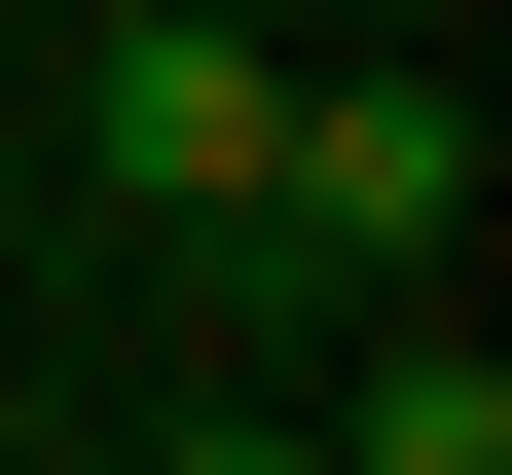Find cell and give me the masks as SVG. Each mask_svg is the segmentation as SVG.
Instances as JSON below:
<instances>
[{
    "instance_id": "7a4b0ae2",
    "label": "cell",
    "mask_w": 512,
    "mask_h": 475,
    "mask_svg": "<svg viewBox=\"0 0 512 475\" xmlns=\"http://www.w3.org/2000/svg\"><path fill=\"white\" fill-rule=\"evenodd\" d=\"M256 110H293V74H256L220 0H110V37H74V147L147 183V220H256Z\"/></svg>"
},
{
    "instance_id": "3957f363",
    "label": "cell",
    "mask_w": 512,
    "mask_h": 475,
    "mask_svg": "<svg viewBox=\"0 0 512 475\" xmlns=\"http://www.w3.org/2000/svg\"><path fill=\"white\" fill-rule=\"evenodd\" d=\"M330 475H512V366H476V329H403V366L330 402Z\"/></svg>"
},
{
    "instance_id": "277c9868",
    "label": "cell",
    "mask_w": 512,
    "mask_h": 475,
    "mask_svg": "<svg viewBox=\"0 0 512 475\" xmlns=\"http://www.w3.org/2000/svg\"><path fill=\"white\" fill-rule=\"evenodd\" d=\"M183 475H330V439H183Z\"/></svg>"
},
{
    "instance_id": "6da1fadb",
    "label": "cell",
    "mask_w": 512,
    "mask_h": 475,
    "mask_svg": "<svg viewBox=\"0 0 512 475\" xmlns=\"http://www.w3.org/2000/svg\"><path fill=\"white\" fill-rule=\"evenodd\" d=\"M256 220H293V256H439V220H476V110H439V74H293V110H256Z\"/></svg>"
}]
</instances>
